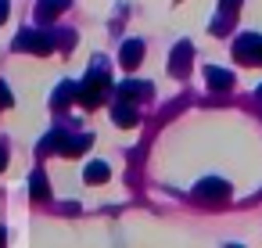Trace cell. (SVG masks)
<instances>
[{
  "label": "cell",
  "mask_w": 262,
  "mask_h": 248,
  "mask_svg": "<svg viewBox=\"0 0 262 248\" xmlns=\"http://www.w3.org/2000/svg\"><path fill=\"white\" fill-rule=\"evenodd\" d=\"M18 54H51L54 51V33H43V29H22L11 44Z\"/></svg>",
  "instance_id": "6da1fadb"
},
{
  "label": "cell",
  "mask_w": 262,
  "mask_h": 248,
  "mask_svg": "<svg viewBox=\"0 0 262 248\" xmlns=\"http://www.w3.org/2000/svg\"><path fill=\"white\" fill-rule=\"evenodd\" d=\"M108 90H112V79H108L101 69H94V72L79 83V105H83V108H97Z\"/></svg>",
  "instance_id": "7a4b0ae2"
},
{
  "label": "cell",
  "mask_w": 262,
  "mask_h": 248,
  "mask_svg": "<svg viewBox=\"0 0 262 248\" xmlns=\"http://www.w3.org/2000/svg\"><path fill=\"white\" fill-rule=\"evenodd\" d=\"M233 58L244 65H262V36L258 33H244L233 40Z\"/></svg>",
  "instance_id": "3957f363"
},
{
  "label": "cell",
  "mask_w": 262,
  "mask_h": 248,
  "mask_svg": "<svg viewBox=\"0 0 262 248\" xmlns=\"http://www.w3.org/2000/svg\"><path fill=\"white\" fill-rule=\"evenodd\" d=\"M194 198L198 201H226L230 198V180H223V176H208V180H198V187H194Z\"/></svg>",
  "instance_id": "277c9868"
},
{
  "label": "cell",
  "mask_w": 262,
  "mask_h": 248,
  "mask_svg": "<svg viewBox=\"0 0 262 248\" xmlns=\"http://www.w3.org/2000/svg\"><path fill=\"white\" fill-rule=\"evenodd\" d=\"M190 61H194V44H190V40H180V44L172 47V54H169V72H172L176 79H187Z\"/></svg>",
  "instance_id": "5b68a950"
},
{
  "label": "cell",
  "mask_w": 262,
  "mask_h": 248,
  "mask_svg": "<svg viewBox=\"0 0 262 248\" xmlns=\"http://www.w3.org/2000/svg\"><path fill=\"white\" fill-rule=\"evenodd\" d=\"M205 83H208L212 94H226V90L233 87V72H230V69H219V65H208V69H205Z\"/></svg>",
  "instance_id": "8992f818"
},
{
  "label": "cell",
  "mask_w": 262,
  "mask_h": 248,
  "mask_svg": "<svg viewBox=\"0 0 262 248\" xmlns=\"http://www.w3.org/2000/svg\"><path fill=\"white\" fill-rule=\"evenodd\" d=\"M119 61H122L126 72H133V69L144 61V44H140V40H126L122 51H119Z\"/></svg>",
  "instance_id": "52a82bcc"
},
{
  "label": "cell",
  "mask_w": 262,
  "mask_h": 248,
  "mask_svg": "<svg viewBox=\"0 0 262 248\" xmlns=\"http://www.w3.org/2000/svg\"><path fill=\"white\" fill-rule=\"evenodd\" d=\"M237 8H241V0H219V18L212 22V33L230 29V26H233V18H237Z\"/></svg>",
  "instance_id": "ba28073f"
},
{
  "label": "cell",
  "mask_w": 262,
  "mask_h": 248,
  "mask_svg": "<svg viewBox=\"0 0 262 248\" xmlns=\"http://www.w3.org/2000/svg\"><path fill=\"white\" fill-rule=\"evenodd\" d=\"M144 97H151V83H137V79L119 83V101H144Z\"/></svg>",
  "instance_id": "9c48e42d"
},
{
  "label": "cell",
  "mask_w": 262,
  "mask_h": 248,
  "mask_svg": "<svg viewBox=\"0 0 262 248\" xmlns=\"http://www.w3.org/2000/svg\"><path fill=\"white\" fill-rule=\"evenodd\" d=\"M69 4H72V0H36V18L40 22H51L61 11H69Z\"/></svg>",
  "instance_id": "30bf717a"
},
{
  "label": "cell",
  "mask_w": 262,
  "mask_h": 248,
  "mask_svg": "<svg viewBox=\"0 0 262 248\" xmlns=\"http://www.w3.org/2000/svg\"><path fill=\"white\" fill-rule=\"evenodd\" d=\"M65 148H69V133H65V130H54V133H47V137L40 140V151H43V155H54V151L65 155Z\"/></svg>",
  "instance_id": "8fae6325"
},
{
  "label": "cell",
  "mask_w": 262,
  "mask_h": 248,
  "mask_svg": "<svg viewBox=\"0 0 262 248\" xmlns=\"http://www.w3.org/2000/svg\"><path fill=\"white\" fill-rule=\"evenodd\" d=\"M72 101H79V83H61V87L51 94V105H54V108H65V105H72Z\"/></svg>",
  "instance_id": "7c38bea8"
},
{
  "label": "cell",
  "mask_w": 262,
  "mask_h": 248,
  "mask_svg": "<svg viewBox=\"0 0 262 248\" xmlns=\"http://www.w3.org/2000/svg\"><path fill=\"white\" fill-rule=\"evenodd\" d=\"M112 119H115L122 130H129V126H137V108L126 105V101H115V105H112Z\"/></svg>",
  "instance_id": "4fadbf2b"
},
{
  "label": "cell",
  "mask_w": 262,
  "mask_h": 248,
  "mask_svg": "<svg viewBox=\"0 0 262 248\" xmlns=\"http://www.w3.org/2000/svg\"><path fill=\"white\" fill-rule=\"evenodd\" d=\"M29 194H33V201H43V198L51 194V187H47V176H43V169H33V176H29Z\"/></svg>",
  "instance_id": "5bb4252c"
},
{
  "label": "cell",
  "mask_w": 262,
  "mask_h": 248,
  "mask_svg": "<svg viewBox=\"0 0 262 248\" xmlns=\"http://www.w3.org/2000/svg\"><path fill=\"white\" fill-rule=\"evenodd\" d=\"M83 180L86 183H104L108 180V162H90L86 173H83Z\"/></svg>",
  "instance_id": "9a60e30c"
},
{
  "label": "cell",
  "mask_w": 262,
  "mask_h": 248,
  "mask_svg": "<svg viewBox=\"0 0 262 248\" xmlns=\"http://www.w3.org/2000/svg\"><path fill=\"white\" fill-rule=\"evenodd\" d=\"M90 144H94V137H90V133H83V137H69V148H65V155H69V158H76V155H83Z\"/></svg>",
  "instance_id": "2e32d148"
},
{
  "label": "cell",
  "mask_w": 262,
  "mask_h": 248,
  "mask_svg": "<svg viewBox=\"0 0 262 248\" xmlns=\"http://www.w3.org/2000/svg\"><path fill=\"white\" fill-rule=\"evenodd\" d=\"M58 44H61V47L69 51V47L76 44V33H72V29H61V33H58Z\"/></svg>",
  "instance_id": "e0dca14e"
},
{
  "label": "cell",
  "mask_w": 262,
  "mask_h": 248,
  "mask_svg": "<svg viewBox=\"0 0 262 248\" xmlns=\"http://www.w3.org/2000/svg\"><path fill=\"white\" fill-rule=\"evenodd\" d=\"M0 108H11V90H8V83H0Z\"/></svg>",
  "instance_id": "ac0fdd59"
},
{
  "label": "cell",
  "mask_w": 262,
  "mask_h": 248,
  "mask_svg": "<svg viewBox=\"0 0 262 248\" xmlns=\"http://www.w3.org/2000/svg\"><path fill=\"white\" fill-rule=\"evenodd\" d=\"M8 11H11V4H8V0H0V26L8 22Z\"/></svg>",
  "instance_id": "d6986e66"
},
{
  "label": "cell",
  "mask_w": 262,
  "mask_h": 248,
  "mask_svg": "<svg viewBox=\"0 0 262 248\" xmlns=\"http://www.w3.org/2000/svg\"><path fill=\"white\" fill-rule=\"evenodd\" d=\"M4 166H8V148L0 144V173H4Z\"/></svg>",
  "instance_id": "ffe728a7"
},
{
  "label": "cell",
  "mask_w": 262,
  "mask_h": 248,
  "mask_svg": "<svg viewBox=\"0 0 262 248\" xmlns=\"http://www.w3.org/2000/svg\"><path fill=\"white\" fill-rule=\"evenodd\" d=\"M4 237H8V234H4V230H0V248H4Z\"/></svg>",
  "instance_id": "44dd1931"
},
{
  "label": "cell",
  "mask_w": 262,
  "mask_h": 248,
  "mask_svg": "<svg viewBox=\"0 0 262 248\" xmlns=\"http://www.w3.org/2000/svg\"><path fill=\"white\" fill-rule=\"evenodd\" d=\"M226 248H241V244H226Z\"/></svg>",
  "instance_id": "7402d4cb"
},
{
  "label": "cell",
  "mask_w": 262,
  "mask_h": 248,
  "mask_svg": "<svg viewBox=\"0 0 262 248\" xmlns=\"http://www.w3.org/2000/svg\"><path fill=\"white\" fill-rule=\"evenodd\" d=\"M258 97H262V87H258Z\"/></svg>",
  "instance_id": "603a6c76"
}]
</instances>
